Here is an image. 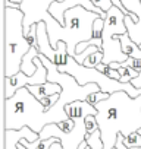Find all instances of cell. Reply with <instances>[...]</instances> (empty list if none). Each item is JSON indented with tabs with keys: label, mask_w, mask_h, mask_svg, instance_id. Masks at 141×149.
I'll use <instances>...</instances> for the list:
<instances>
[{
	"label": "cell",
	"mask_w": 141,
	"mask_h": 149,
	"mask_svg": "<svg viewBox=\"0 0 141 149\" xmlns=\"http://www.w3.org/2000/svg\"><path fill=\"white\" fill-rule=\"evenodd\" d=\"M137 88H141V72L131 81ZM97 123L104 143L103 149H113L119 133L125 137L141 129V95L131 98L125 91L110 94V97L96 105ZM87 149H91L87 146Z\"/></svg>",
	"instance_id": "6da1fadb"
},
{
	"label": "cell",
	"mask_w": 141,
	"mask_h": 149,
	"mask_svg": "<svg viewBox=\"0 0 141 149\" xmlns=\"http://www.w3.org/2000/svg\"><path fill=\"white\" fill-rule=\"evenodd\" d=\"M97 18L102 16L99 13L87 10L82 6H77L65 12L63 25L54 18L44 22L47 26V34L51 47L56 50L57 42L63 41L66 42L69 56L75 57L78 44L93 38V25Z\"/></svg>",
	"instance_id": "7a4b0ae2"
},
{
	"label": "cell",
	"mask_w": 141,
	"mask_h": 149,
	"mask_svg": "<svg viewBox=\"0 0 141 149\" xmlns=\"http://www.w3.org/2000/svg\"><path fill=\"white\" fill-rule=\"evenodd\" d=\"M50 124L46 108L30 92L27 86L18 89L12 98H5L3 105V126L5 130H21L25 126L35 133Z\"/></svg>",
	"instance_id": "3957f363"
},
{
	"label": "cell",
	"mask_w": 141,
	"mask_h": 149,
	"mask_svg": "<svg viewBox=\"0 0 141 149\" xmlns=\"http://www.w3.org/2000/svg\"><path fill=\"white\" fill-rule=\"evenodd\" d=\"M5 76L21 72L24 56L30 51V44L24 32V12L21 9L5 8Z\"/></svg>",
	"instance_id": "277c9868"
},
{
	"label": "cell",
	"mask_w": 141,
	"mask_h": 149,
	"mask_svg": "<svg viewBox=\"0 0 141 149\" xmlns=\"http://www.w3.org/2000/svg\"><path fill=\"white\" fill-rule=\"evenodd\" d=\"M57 70L63 72V73H69L70 76H74L77 79V82L80 85H87V84H91V82L97 84L100 86V91L107 92V94L125 91L131 98H137V97L141 95V88L134 86L131 82L123 84L121 81L110 79L106 74H103L102 72H99L96 67L90 69V67H85L84 64H80L72 56H68L66 63L63 66H57Z\"/></svg>",
	"instance_id": "5b68a950"
},
{
	"label": "cell",
	"mask_w": 141,
	"mask_h": 149,
	"mask_svg": "<svg viewBox=\"0 0 141 149\" xmlns=\"http://www.w3.org/2000/svg\"><path fill=\"white\" fill-rule=\"evenodd\" d=\"M125 13L116 8L112 6L107 10V16L104 19V28H103V53H104V58L103 63L104 64H110V63H123L126 61L129 57L122 51V45H121V35L128 34L126 25H125Z\"/></svg>",
	"instance_id": "8992f818"
},
{
	"label": "cell",
	"mask_w": 141,
	"mask_h": 149,
	"mask_svg": "<svg viewBox=\"0 0 141 149\" xmlns=\"http://www.w3.org/2000/svg\"><path fill=\"white\" fill-rule=\"evenodd\" d=\"M34 63L37 66V72L31 76L25 74L24 72H19L13 76H5V98H12L15 92L24 86L30 85H41L47 82V69L37 56L34 58Z\"/></svg>",
	"instance_id": "52a82bcc"
},
{
	"label": "cell",
	"mask_w": 141,
	"mask_h": 149,
	"mask_svg": "<svg viewBox=\"0 0 141 149\" xmlns=\"http://www.w3.org/2000/svg\"><path fill=\"white\" fill-rule=\"evenodd\" d=\"M53 2H56V0H22L21 2L19 9L24 12L25 37L30 34L32 25H35L38 22H47L53 18L49 12Z\"/></svg>",
	"instance_id": "ba28073f"
},
{
	"label": "cell",
	"mask_w": 141,
	"mask_h": 149,
	"mask_svg": "<svg viewBox=\"0 0 141 149\" xmlns=\"http://www.w3.org/2000/svg\"><path fill=\"white\" fill-rule=\"evenodd\" d=\"M37 38H38V51H40V54L46 56L56 66H63L66 63V58L69 56L66 42L59 41L57 47L54 50L51 47V44H50L49 34H47V26H46L44 22H38L37 24Z\"/></svg>",
	"instance_id": "9c48e42d"
},
{
	"label": "cell",
	"mask_w": 141,
	"mask_h": 149,
	"mask_svg": "<svg viewBox=\"0 0 141 149\" xmlns=\"http://www.w3.org/2000/svg\"><path fill=\"white\" fill-rule=\"evenodd\" d=\"M30 89V92L37 98V100H41L43 97H49V95H54V94H60L62 92V86L56 82H46V84H41V85H30L27 86Z\"/></svg>",
	"instance_id": "30bf717a"
},
{
	"label": "cell",
	"mask_w": 141,
	"mask_h": 149,
	"mask_svg": "<svg viewBox=\"0 0 141 149\" xmlns=\"http://www.w3.org/2000/svg\"><path fill=\"white\" fill-rule=\"evenodd\" d=\"M121 45H122V51L128 56V57H134V58H141V48L137 42H134L128 34L121 35Z\"/></svg>",
	"instance_id": "8fae6325"
},
{
	"label": "cell",
	"mask_w": 141,
	"mask_h": 149,
	"mask_svg": "<svg viewBox=\"0 0 141 149\" xmlns=\"http://www.w3.org/2000/svg\"><path fill=\"white\" fill-rule=\"evenodd\" d=\"M57 140H60V139H57V137H49V139H37L35 142H28L27 139H21V143L25 146V148H28V149H50V146L54 143V142H57Z\"/></svg>",
	"instance_id": "7c38bea8"
},
{
	"label": "cell",
	"mask_w": 141,
	"mask_h": 149,
	"mask_svg": "<svg viewBox=\"0 0 141 149\" xmlns=\"http://www.w3.org/2000/svg\"><path fill=\"white\" fill-rule=\"evenodd\" d=\"M85 142H87V146L91 148V149H103V148H104L100 129L96 130V132L91 133V134H85Z\"/></svg>",
	"instance_id": "4fadbf2b"
},
{
	"label": "cell",
	"mask_w": 141,
	"mask_h": 149,
	"mask_svg": "<svg viewBox=\"0 0 141 149\" xmlns=\"http://www.w3.org/2000/svg\"><path fill=\"white\" fill-rule=\"evenodd\" d=\"M103 58H104V53H103L102 50L94 51L93 54H90V56L85 58L84 66H85V67H90V69H94V67H97L100 63H103Z\"/></svg>",
	"instance_id": "5bb4252c"
},
{
	"label": "cell",
	"mask_w": 141,
	"mask_h": 149,
	"mask_svg": "<svg viewBox=\"0 0 141 149\" xmlns=\"http://www.w3.org/2000/svg\"><path fill=\"white\" fill-rule=\"evenodd\" d=\"M110 97V94H107V92H103V91H97V92H93V94H90L88 95V98L85 100L90 105H93V107H96L99 102H102V101H104V100H107Z\"/></svg>",
	"instance_id": "9a60e30c"
},
{
	"label": "cell",
	"mask_w": 141,
	"mask_h": 149,
	"mask_svg": "<svg viewBox=\"0 0 141 149\" xmlns=\"http://www.w3.org/2000/svg\"><path fill=\"white\" fill-rule=\"evenodd\" d=\"M122 5L132 13H135L137 16L141 15V0H121Z\"/></svg>",
	"instance_id": "2e32d148"
},
{
	"label": "cell",
	"mask_w": 141,
	"mask_h": 149,
	"mask_svg": "<svg viewBox=\"0 0 141 149\" xmlns=\"http://www.w3.org/2000/svg\"><path fill=\"white\" fill-rule=\"evenodd\" d=\"M123 142L128 148H141V134L138 132H132L123 139Z\"/></svg>",
	"instance_id": "e0dca14e"
},
{
	"label": "cell",
	"mask_w": 141,
	"mask_h": 149,
	"mask_svg": "<svg viewBox=\"0 0 141 149\" xmlns=\"http://www.w3.org/2000/svg\"><path fill=\"white\" fill-rule=\"evenodd\" d=\"M59 98H60V94H54V95L43 97V98H41V100H38V101L43 104V107L46 108V111H49L53 105H56V102L59 101Z\"/></svg>",
	"instance_id": "ac0fdd59"
},
{
	"label": "cell",
	"mask_w": 141,
	"mask_h": 149,
	"mask_svg": "<svg viewBox=\"0 0 141 149\" xmlns=\"http://www.w3.org/2000/svg\"><path fill=\"white\" fill-rule=\"evenodd\" d=\"M85 129H87V134H91V133H94L96 130L100 129L96 116L91 114V116H87V117H85Z\"/></svg>",
	"instance_id": "d6986e66"
},
{
	"label": "cell",
	"mask_w": 141,
	"mask_h": 149,
	"mask_svg": "<svg viewBox=\"0 0 141 149\" xmlns=\"http://www.w3.org/2000/svg\"><path fill=\"white\" fill-rule=\"evenodd\" d=\"M103 28H104V19L103 18H97L94 25H93V37L96 38H102L103 35Z\"/></svg>",
	"instance_id": "ffe728a7"
},
{
	"label": "cell",
	"mask_w": 141,
	"mask_h": 149,
	"mask_svg": "<svg viewBox=\"0 0 141 149\" xmlns=\"http://www.w3.org/2000/svg\"><path fill=\"white\" fill-rule=\"evenodd\" d=\"M121 66H123V67H131V69H135L137 72H141V58L129 57L126 61L121 63Z\"/></svg>",
	"instance_id": "44dd1931"
},
{
	"label": "cell",
	"mask_w": 141,
	"mask_h": 149,
	"mask_svg": "<svg viewBox=\"0 0 141 149\" xmlns=\"http://www.w3.org/2000/svg\"><path fill=\"white\" fill-rule=\"evenodd\" d=\"M91 2H93L97 8H100L103 12H107V10L113 6L112 0H91Z\"/></svg>",
	"instance_id": "7402d4cb"
},
{
	"label": "cell",
	"mask_w": 141,
	"mask_h": 149,
	"mask_svg": "<svg viewBox=\"0 0 141 149\" xmlns=\"http://www.w3.org/2000/svg\"><path fill=\"white\" fill-rule=\"evenodd\" d=\"M112 3H113V6L119 8V9H121V10H122L125 15H129V13H132V12H129V10H128V9H126V8L122 5V2H121V0H112Z\"/></svg>",
	"instance_id": "603a6c76"
},
{
	"label": "cell",
	"mask_w": 141,
	"mask_h": 149,
	"mask_svg": "<svg viewBox=\"0 0 141 149\" xmlns=\"http://www.w3.org/2000/svg\"><path fill=\"white\" fill-rule=\"evenodd\" d=\"M78 149H87V142L84 140V142H82V143L80 145V148H78Z\"/></svg>",
	"instance_id": "cb8c5ba5"
},
{
	"label": "cell",
	"mask_w": 141,
	"mask_h": 149,
	"mask_svg": "<svg viewBox=\"0 0 141 149\" xmlns=\"http://www.w3.org/2000/svg\"><path fill=\"white\" fill-rule=\"evenodd\" d=\"M129 149H141V148H129Z\"/></svg>",
	"instance_id": "d4e9b609"
},
{
	"label": "cell",
	"mask_w": 141,
	"mask_h": 149,
	"mask_svg": "<svg viewBox=\"0 0 141 149\" xmlns=\"http://www.w3.org/2000/svg\"><path fill=\"white\" fill-rule=\"evenodd\" d=\"M138 133H140V134H141V129H140V130H138Z\"/></svg>",
	"instance_id": "484cf974"
},
{
	"label": "cell",
	"mask_w": 141,
	"mask_h": 149,
	"mask_svg": "<svg viewBox=\"0 0 141 149\" xmlns=\"http://www.w3.org/2000/svg\"><path fill=\"white\" fill-rule=\"evenodd\" d=\"M140 48H141V44H140Z\"/></svg>",
	"instance_id": "4316f807"
}]
</instances>
